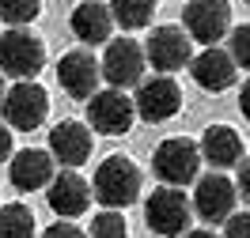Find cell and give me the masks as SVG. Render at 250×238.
Wrapping results in <instances>:
<instances>
[{"instance_id": "3", "label": "cell", "mask_w": 250, "mask_h": 238, "mask_svg": "<svg viewBox=\"0 0 250 238\" xmlns=\"http://www.w3.org/2000/svg\"><path fill=\"white\" fill-rule=\"evenodd\" d=\"M152 170H156V178L163 185H174V189L197 182V174H201V147H197V140H189V136L163 140L152 151Z\"/></svg>"}, {"instance_id": "4", "label": "cell", "mask_w": 250, "mask_h": 238, "mask_svg": "<svg viewBox=\"0 0 250 238\" xmlns=\"http://www.w3.org/2000/svg\"><path fill=\"white\" fill-rule=\"evenodd\" d=\"M189 220H193V204L186 201V193L174 185H156L144 201V223L148 231H156L163 238H182Z\"/></svg>"}, {"instance_id": "31", "label": "cell", "mask_w": 250, "mask_h": 238, "mask_svg": "<svg viewBox=\"0 0 250 238\" xmlns=\"http://www.w3.org/2000/svg\"><path fill=\"white\" fill-rule=\"evenodd\" d=\"M247 4H250V0H247Z\"/></svg>"}, {"instance_id": "16", "label": "cell", "mask_w": 250, "mask_h": 238, "mask_svg": "<svg viewBox=\"0 0 250 238\" xmlns=\"http://www.w3.org/2000/svg\"><path fill=\"white\" fill-rule=\"evenodd\" d=\"M57 166V159L42 151V147H23L12 155V166H8V178H12V185L19 193H34V189H46L49 182H53V170Z\"/></svg>"}, {"instance_id": "30", "label": "cell", "mask_w": 250, "mask_h": 238, "mask_svg": "<svg viewBox=\"0 0 250 238\" xmlns=\"http://www.w3.org/2000/svg\"><path fill=\"white\" fill-rule=\"evenodd\" d=\"M0 102H4V76H0Z\"/></svg>"}, {"instance_id": "10", "label": "cell", "mask_w": 250, "mask_h": 238, "mask_svg": "<svg viewBox=\"0 0 250 238\" xmlns=\"http://www.w3.org/2000/svg\"><path fill=\"white\" fill-rule=\"evenodd\" d=\"M133 106H137V117L148 121V125L171 121L174 113L182 110V87H178L171 76H148V79L137 83Z\"/></svg>"}, {"instance_id": "5", "label": "cell", "mask_w": 250, "mask_h": 238, "mask_svg": "<svg viewBox=\"0 0 250 238\" xmlns=\"http://www.w3.org/2000/svg\"><path fill=\"white\" fill-rule=\"evenodd\" d=\"M0 110H4V125H8V128L34 132V128L49 117V95H46L42 83H34V79H19V83H12V87L4 91Z\"/></svg>"}, {"instance_id": "15", "label": "cell", "mask_w": 250, "mask_h": 238, "mask_svg": "<svg viewBox=\"0 0 250 238\" xmlns=\"http://www.w3.org/2000/svg\"><path fill=\"white\" fill-rule=\"evenodd\" d=\"M189 76H193V83L201 87V91H228L235 83V76H239V64L231 61V53L220 46H208L201 49L193 61H189Z\"/></svg>"}, {"instance_id": "7", "label": "cell", "mask_w": 250, "mask_h": 238, "mask_svg": "<svg viewBox=\"0 0 250 238\" xmlns=\"http://www.w3.org/2000/svg\"><path fill=\"white\" fill-rule=\"evenodd\" d=\"M182 31L189 42H201L205 49L216 46L224 34H231V4L228 0H186Z\"/></svg>"}, {"instance_id": "9", "label": "cell", "mask_w": 250, "mask_h": 238, "mask_svg": "<svg viewBox=\"0 0 250 238\" xmlns=\"http://www.w3.org/2000/svg\"><path fill=\"white\" fill-rule=\"evenodd\" d=\"M235 201H239V189L235 182L224 170H212V174L197 178V189H193V216L205 223H228L235 216Z\"/></svg>"}, {"instance_id": "2", "label": "cell", "mask_w": 250, "mask_h": 238, "mask_svg": "<svg viewBox=\"0 0 250 238\" xmlns=\"http://www.w3.org/2000/svg\"><path fill=\"white\" fill-rule=\"evenodd\" d=\"M46 68V42L31 34L27 27H12L0 34V76L19 79H34Z\"/></svg>"}, {"instance_id": "8", "label": "cell", "mask_w": 250, "mask_h": 238, "mask_svg": "<svg viewBox=\"0 0 250 238\" xmlns=\"http://www.w3.org/2000/svg\"><path fill=\"white\" fill-rule=\"evenodd\" d=\"M137 121V106H133V98L125 95V91H95L87 98V128L95 132H103V136H125L129 128Z\"/></svg>"}, {"instance_id": "1", "label": "cell", "mask_w": 250, "mask_h": 238, "mask_svg": "<svg viewBox=\"0 0 250 238\" xmlns=\"http://www.w3.org/2000/svg\"><path fill=\"white\" fill-rule=\"evenodd\" d=\"M141 166L133 163L129 155H106L99 166H95V182H91V193L95 201L103 208H114V212H122L129 208L137 197H141Z\"/></svg>"}, {"instance_id": "6", "label": "cell", "mask_w": 250, "mask_h": 238, "mask_svg": "<svg viewBox=\"0 0 250 238\" xmlns=\"http://www.w3.org/2000/svg\"><path fill=\"white\" fill-rule=\"evenodd\" d=\"M103 79H106L114 91H125V87H137L144 79V68H148V57H144V46L137 38H110L106 53H103Z\"/></svg>"}, {"instance_id": "24", "label": "cell", "mask_w": 250, "mask_h": 238, "mask_svg": "<svg viewBox=\"0 0 250 238\" xmlns=\"http://www.w3.org/2000/svg\"><path fill=\"white\" fill-rule=\"evenodd\" d=\"M224 238H250V212H235L224 223Z\"/></svg>"}, {"instance_id": "22", "label": "cell", "mask_w": 250, "mask_h": 238, "mask_svg": "<svg viewBox=\"0 0 250 238\" xmlns=\"http://www.w3.org/2000/svg\"><path fill=\"white\" fill-rule=\"evenodd\" d=\"M87 238H129V223H125L122 212L103 208V212L91 220V235H87Z\"/></svg>"}, {"instance_id": "11", "label": "cell", "mask_w": 250, "mask_h": 238, "mask_svg": "<svg viewBox=\"0 0 250 238\" xmlns=\"http://www.w3.org/2000/svg\"><path fill=\"white\" fill-rule=\"evenodd\" d=\"M144 57L159 76H171V72H178L193 61V42L182 27H156L144 42Z\"/></svg>"}, {"instance_id": "20", "label": "cell", "mask_w": 250, "mask_h": 238, "mask_svg": "<svg viewBox=\"0 0 250 238\" xmlns=\"http://www.w3.org/2000/svg\"><path fill=\"white\" fill-rule=\"evenodd\" d=\"M0 238H34V212L27 204H4L0 208Z\"/></svg>"}, {"instance_id": "14", "label": "cell", "mask_w": 250, "mask_h": 238, "mask_svg": "<svg viewBox=\"0 0 250 238\" xmlns=\"http://www.w3.org/2000/svg\"><path fill=\"white\" fill-rule=\"evenodd\" d=\"M49 155L64 170H76L91 159V128L83 121H57L49 128Z\"/></svg>"}, {"instance_id": "28", "label": "cell", "mask_w": 250, "mask_h": 238, "mask_svg": "<svg viewBox=\"0 0 250 238\" xmlns=\"http://www.w3.org/2000/svg\"><path fill=\"white\" fill-rule=\"evenodd\" d=\"M239 110H243V117L250 121V76H247V83L239 87Z\"/></svg>"}, {"instance_id": "29", "label": "cell", "mask_w": 250, "mask_h": 238, "mask_svg": "<svg viewBox=\"0 0 250 238\" xmlns=\"http://www.w3.org/2000/svg\"><path fill=\"white\" fill-rule=\"evenodd\" d=\"M182 238H216V235H212V231H186Z\"/></svg>"}, {"instance_id": "12", "label": "cell", "mask_w": 250, "mask_h": 238, "mask_svg": "<svg viewBox=\"0 0 250 238\" xmlns=\"http://www.w3.org/2000/svg\"><path fill=\"white\" fill-rule=\"evenodd\" d=\"M99 79H103V64L87 49H68L57 61V83L64 87V95L80 98V102H87L99 91Z\"/></svg>"}, {"instance_id": "18", "label": "cell", "mask_w": 250, "mask_h": 238, "mask_svg": "<svg viewBox=\"0 0 250 238\" xmlns=\"http://www.w3.org/2000/svg\"><path fill=\"white\" fill-rule=\"evenodd\" d=\"M201 159L212 166V170H228V166H239L243 163V136L235 132L231 125H208L201 136Z\"/></svg>"}, {"instance_id": "23", "label": "cell", "mask_w": 250, "mask_h": 238, "mask_svg": "<svg viewBox=\"0 0 250 238\" xmlns=\"http://www.w3.org/2000/svg\"><path fill=\"white\" fill-rule=\"evenodd\" d=\"M228 53H231V61L239 64V68L250 72V23H243V27H235V31L228 34Z\"/></svg>"}, {"instance_id": "21", "label": "cell", "mask_w": 250, "mask_h": 238, "mask_svg": "<svg viewBox=\"0 0 250 238\" xmlns=\"http://www.w3.org/2000/svg\"><path fill=\"white\" fill-rule=\"evenodd\" d=\"M42 12V0H0V19L8 27H27Z\"/></svg>"}, {"instance_id": "25", "label": "cell", "mask_w": 250, "mask_h": 238, "mask_svg": "<svg viewBox=\"0 0 250 238\" xmlns=\"http://www.w3.org/2000/svg\"><path fill=\"white\" fill-rule=\"evenodd\" d=\"M42 238H87V235H83L72 220H57V223H49V227H46V235H42Z\"/></svg>"}, {"instance_id": "13", "label": "cell", "mask_w": 250, "mask_h": 238, "mask_svg": "<svg viewBox=\"0 0 250 238\" xmlns=\"http://www.w3.org/2000/svg\"><path fill=\"white\" fill-rule=\"evenodd\" d=\"M91 182L87 178H80L76 170H61V174H53V182L46 185V201L49 208L61 216V220H76L83 216L87 208H91Z\"/></svg>"}, {"instance_id": "27", "label": "cell", "mask_w": 250, "mask_h": 238, "mask_svg": "<svg viewBox=\"0 0 250 238\" xmlns=\"http://www.w3.org/2000/svg\"><path fill=\"white\" fill-rule=\"evenodd\" d=\"M8 155H12V128L0 121V163H4Z\"/></svg>"}, {"instance_id": "26", "label": "cell", "mask_w": 250, "mask_h": 238, "mask_svg": "<svg viewBox=\"0 0 250 238\" xmlns=\"http://www.w3.org/2000/svg\"><path fill=\"white\" fill-rule=\"evenodd\" d=\"M235 189H239V197L250 204V155H243V163H239V174H235Z\"/></svg>"}, {"instance_id": "19", "label": "cell", "mask_w": 250, "mask_h": 238, "mask_svg": "<svg viewBox=\"0 0 250 238\" xmlns=\"http://www.w3.org/2000/svg\"><path fill=\"white\" fill-rule=\"evenodd\" d=\"M110 16L125 31H141L156 16V0H110Z\"/></svg>"}, {"instance_id": "17", "label": "cell", "mask_w": 250, "mask_h": 238, "mask_svg": "<svg viewBox=\"0 0 250 238\" xmlns=\"http://www.w3.org/2000/svg\"><path fill=\"white\" fill-rule=\"evenodd\" d=\"M68 27L83 46H106L110 34H114V16H110V8L103 0H80Z\"/></svg>"}]
</instances>
